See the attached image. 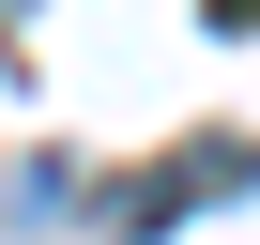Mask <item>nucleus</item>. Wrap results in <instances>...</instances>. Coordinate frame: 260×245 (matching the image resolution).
<instances>
[{
  "mask_svg": "<svg viewBox=\"0 0 260 245\" xmlns=\"http://www.w3.org/2000/svg\"><path fill=\"white\" fill-rule=\"evenodd\" d=\"M245 184H260V154H245V138H184L169 169H138V184L107 199V230H169V215H199V199H245Z\"/></svg>",
  "mask_w": 260,
  "mask_h": 245,
  "instance_id": "nucleus-1",
  "label": "nucleus"
},
{
  "mask_svg": "<svg viewBox=\"0 0 260 245\" xmlns=\"http://www.w3.org/2000/svg\"><path fill=\"white\" fill-rule=\"evenodd\" d=\"M214 31H260V0H214Z\"/></svg>",
  "mask_w": 260,
  "mask_h": 245,
  "instance_id": "nucleus-2",
  "label": "nucleus"
}]
</instances>
